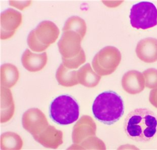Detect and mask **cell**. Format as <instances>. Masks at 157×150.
Here are the masks:
<instances>
[{
  "label": "cell",
  "mask_w": 157,
  "mask_h": 150,
  "mask_svg": "<svg viewBox=\"0 0 157 150\" xmlns=\"http://www.w3.org/2000/svg\"><path fill=\"white\" fill-rule=\"evenodd\" d=\"M68 31L77 33L83 39L87 31L85 21L78 16H71L66 21L63 28V32Z\"/></svg>",
  "instance_id": "44dd1931"
},
{
  "label": "cell",
  "mask_w": 157,
  "mask_h": 150,
  "mask_svg": "<svg viewBox=\"0 0 157 150\" xmlns=\"http://www.w3.org/2000/svg\"><path fill=\"white\" fill-rule=\"evenodd\" d=\"M22 124L23 128L33 136L39 134L49 125L45 114L38 108H31L25 112Z\"/></svg>",
  "instance_id": "52a82bcc"
},
{
  "label": "cell",
  "mask_w": 157,
  "mask_h": 150,
  "mask_svg": "<svg viewBox=\"0 0 157 150\" xmlns=\"http://www.w3.org/2000/svg\"><path fill=\"white\" fill-rule=\"evenodd\" d=\"M145 86L151 89L157 88V70L150 68L143 71Z\"/></svg>",
  "instance_id": "603a6c76"
},
{
  "label": "cell",
  "mask_w": 157,
  "mask_h": 150,
  "mask_svg": "<svg viewBox=\"0 0 157 150\" xmlns=\"http://www.w3.org/2000/svg\"><path fill=\"white\" fill-rule=\"evenodd\" d=\"M129 17L133 28L149 29L157 25V8L150 2H139L131 7Z\"/></svg>",
  "instance_id": "5b68a950"
},
{
  "label": "cell",
  "mask_w": 157,
  "mask_h": 150,
  "mask_svg": "<svg viewBox=\"0 0 157 150\" xmlns=\"http://www.w3.org/2000/svg\"><path fill=\"white\" fill-rule=\"evenodd\" d=\"M96 129V123L92 117L87 115L82 116L73 128V143L78 144L87 137L95 136Z\"/></svg>",
  "instance_id": "30bf717a"
},
{
  "label": "cell",
  "mask_w": 157,
  "mask_h": 150,
  "mask_svg": "<svg viewBox=\"0 0 157 150\" xmlns=\"http://www.w3.org/2000/svg\"><path fill=\"white\" fill-rule=\"evenodd\" d=\"M56 78L59 84L70 87L78 84L77 71L70 70L61 63L56 73Z\"/></svg>",
  "instance_id": "ac0fdd59"
},
{
  "label": "cell",
  "mask_w": 157,
  "mask_h": 150,
  "mask_svg": "<svg viewBox=\"0 0 157 150\" xmlns=\"http://www.w3.org/2000/svg\"><path fill=\"white\" fill-rule=\"evenodd\" d=\"M82 38L74 31L63 32L58 43V49L62 58H71L78 56L81 51Z\"/></svg>",
  "instance_id": "ba28073f"
},
{
  "label": "cell",
  "mask_w": 157,
  "mask_h": 150,
  "mask_svg": "<svg viewBox=\"0 0 157 150\" xmlns=\"http://www.w3.org/2000/svg\"><path fill=\"white\" fill-rule=\"evenodd\" d=\"M0 18L1 39H9L22 23V14L18 11L9 8L1 13Z\"/></svg>",
  "instance_id": "9c48e42d"
},
{
  "label": "cell",
  "mask_w": 157,
  "mask_h": 150,
  "mask_svg": "<svg viewBox=\"0 0 157 150\" xmlns=\"http://www.w3.org/2000/svg\"><path fill=\"white\" fill-rule=\"evenodd\" d=\"M137 56L146 63H154L157 61V39L147 38L137 43L135 49Z\"/></svg>",
  "instance_id": "7c38bea8"
},
{
  "label": "cell",
  "mask_w": 157,
  "mask_h": 150,
  "mask_svg": "<svg viewBox=\"0 0 157 150\" xmlns=\"http://www.w3.org/2000/svg\"><path fill=\"white\" fill-rule=\"evenodd\" d=\"M31 1H10L9 4L11 6L17 8L18 9L22 10L25 8L29 7L31 4Z\"/></svg>",
  "instance_id": "cb8c5ba5"
},
{
  "label": "cell",
  "mask_w": 157,
  "mask_h": 150,
  "mask_svg": "<svg viewBox=\"0 0 157 150\" xmlns=\"http://www.w3.org/2000/svg\"><path fill=\"white\" fill-rule=\"evenodd\" d=\"M80 107L77 102L68 95L57 97L50 106V116L57 124L67 125L76 122L79 117Z\"/></svg>",
  "instance_id": "3957f363"
},
{
  "label": "cell",
  "mask_w": 157,
  "mask_h": 150,
  "mask_svg": "<svg viewBox=\"0 0 157 150\" xmlns=\"http://www.w3.org/2000/svg\"><path fill=\"white\" fill-rule=\"evenodd\" d=\"M77 78L78 84L86 87L92 88L98 84L101 77L92 69L90 63H88L77 71Z\"/></svg>",
  "instance_id": "2e32d148"
},
{
  "label": "cell",
  "mask_w": 157,
  "mask_h": 150,
  "mask_svg": "<svg viewBox=\"0 0 157 150\" xmlns=\"http://www.w3.org/2000/svg\"><path fill=\"white\" fill-rule=\"evenodd\" d=\"M122 55L113 46H106L97 53L92 60L93 70L101 76L112 74L121 63Z\"/></svg>",
  "instance_id": "8992f818"
},
{
  "label": "cell",
  "mask_w": 157,
  "mask_h": 150,
  "mask_svg": "<svg viewBox=\"0 0 157 150\" xmlns=\"http://www.w3.org/2000/svg\"><path fill=\"white\" fill-rule=\"evenodd\" d=\"M22 139L18 134L13 132H6L1 136V150H21L23 147Z\"/></svg>",
  "instance_id": "d6986e66"
},
{
  "label": "cell",
  "mask_w": 157,
  "mask_h": 150,
  "mask_svg": "<svg viewBox=\"0 0 157 150\" xmlns=\"http://www.w3.org/2000/svg\"><path fill=\"white\" fill-rule=\"evenodd\" d=\"M124 90L130 94L140 93L145 88V81L143 73L135 70L125 73L122 79Z\"/></svg>",
  "instance_id": "4fadbf2b"
},
{
  "label": "cell",
  "mask_w": 157,
  "mask_h": 150,
  "mask_svg": "<svg viewBox=\"0 0 157 150\" xmlns=\"http://www.w3.org/2000/svg\"><path fill=\"white\" fill-rule=\"evenodd\" d=\"M33 137L36 141L49 149H57L63 142V132L53 126L48 125L42 132Z\"/></svg>",
  "instance_id": "8fae6325"
},
{
  "label": "cell",
  "mask_w": 157,
  "mask_h": 150,
  "mask_svg": "<svg viewBox=\"0 0 157 150\" xmlns=\"http://www.w3.org/2000/svg\"><path fill=\"white\" fill-rule=\"evenodd\" d=\"M59 34V29L54 22L43 21L28 36V46L34 52H42L56 42Z\"/></svg>",
  "instance_id": "277c9868"
},
{
  "label": "cell",
  "mask_w": 157,
  "mask_h": 150,
  "mask_svg": "<svg viewBox=\"0 0 157 150\" xmlns=\"http://www.w3.org/2000/svg\"><path fill=\"white\" fill-rule=\"evenodd\" d=\"M67 150H106V147L102 140L92 136L87 137L80 144H74Z\"/></svg>",
  "instance_id": "ffe728a7"
},
{
  "label": "cell",
  "mask_w": 157,
  "mask_h": 150,
  "mask_svg": "<svg viewBox=\"0 0 157 150\" xmlns=\"http://www.w3.org/2000/svg\"><path fill=\"white\" fill-rule=\"evenodd\" d=\"M15 105L11 91L8 88L1 86V123L7 122L13 117Z\"/></svg>",
  "instance_id": "9a60e30c"
},
{
  "label": "cell",
  "mask_w": 157,
  "mask_h": 150,
  "mask_svg": "<svg viewBox=\"0 0 157 150\" xmlns=\"http://www.w3.org/2000/svg\"><path fill=\"white\" fill-rule=\"evenodd\" d=\"M149 101L153 106L157 109V88L151 91L149 96Z\"/></svg>",
  "instance_id": "d4e9b609"
},
{
  "label": "cell",
  "mask_w": 157,
  "mask_h": 150,
  "mask_svg": "<svg viewBox=\"0 0 157 150\" xmlns=\"http://www.w3.org/2000/svg\"><path fill=\"white\" fill-rule=\"evenodd\" d=\"M63 63L66 67L70 70L78 69L80 66L85 63L86 55L83 49L80 53L75 57L71 58H62Z\"/></svg>",
  "instance_id": "7402d4cb"
},
{
  "label": "cell",
  "mask_w": 157,
  "mask_h": 150,
  "mask_svg": "<svg viewBox=\"0 0 157 150\" xmlns=\"http://www.w3.org/2000/svg\"><path fill=\"white\" fill-rule=\"evenodd\" d=\"M47 60L46 52L36 54L28 49L25 50L21 57L22 66L30 72H37L42 70L46 65Z\"/></svg>",
  "instance_id": "5bb4252c"
},
{
  "label": "cell",
  "mask_w": 157,
  "mask_h": 150,
  "mask_svg": "<svg viewBox=\"0 0 157 150\" xmlns=\"http://www.w3.org/2000/svg\"><path fill=\"white\" fill-rule=\"evenodd\" d=\"M125 133L134 141L146 143L157 133V117L146 108H138L128 114L124 124Z\"/></svg>",
  "instance_id": "6da1fadb"
},
{
  "label": "cell",
  "mask_w": 157,
  "mask_h": 150,
  "mask_svg": "<svg viewBox=\"0 0 157 150\" xmlns=\"http://www.w3.org/2000/svg\"><path fill=\"white\" fill-rule=\"evenodd\" d=\"M19 78V73L16 66L11 63H4L1 67V86L12 88Z\"/></svg>",
  "instance_id": "e0dca14e"
},
{
  "label": "cell",
  "mask_w": 157,
  "mask_h": 150,
  "mask_svg": "<svg viewBox=\"0 0 157 150\" xmlns=\"http://www.w3.org/2000/svg\"><path fill=\"white\" fill-rule=\"evenodd\" d=\"M95 118L103 124L112 125L119 121L124 113L122 98L113 91L99 94L92 105Z\"/></svg>",
  "instance_id": "7a4b0ae2"
}]
</instances>
